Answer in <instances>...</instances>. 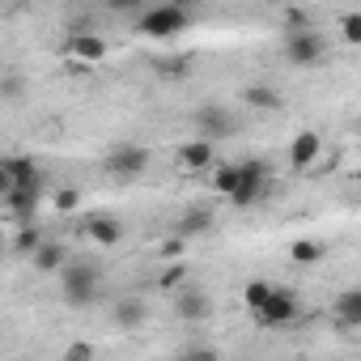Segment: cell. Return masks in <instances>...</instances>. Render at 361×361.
I'll list each match as a JSON object with an SVG mask.
<instances>
[{
  "mask_svg": "<svg viewBox=\"0 0 361 361\" xmlns=\"http://www.w3.org/2000/svg\"><path fill=\"white\" fill-rule=\"evenodd\" d=\"M68 56H77V60H85V64H98V60L106 56V43H102L98 35H77V39H68Z\"/></svg>",
  "mask_w": 361,
  "mask_h": 361,
  "instance_id": "15",
  "label": "cell"
},
{
  "mask_svg": "<svg viewBox=\"0 0 361 361\" xmlns=\"http://www.w3.org/2000/svg\"><path fill=\"white\" fill-rule=\"evenodd\" d=\"M192 123H196V136H204V140H230L234 132H238V119H234V111H226L221 102H204V106H196V115H192Z\"/></svg>",
  "mask_w": 361,
  "mask_h": 361,
  "instance_id": "6",
  "label": "cell"
},
{
  "mask_svg": "<svg viewBox=\"0 0 361 361\" xmlns=\"http://www.w3.org/2000/svg\"><path fill=\"white\" fill-rule=\"evenodd\" d=\"M298 293L293 289H281V285H272L268 293H264V302L259 306H251V314L264 323V327H289L293 319H298Z\"/></svg>",
  "mask_w": 361,
  "mask_h": 361,
  "instance_id": "4",
  "label": "cell"
},
{
  "mask_svg": "<svg viewBox=\"0 0 361 361\" xmlns=\"http://www.w3.org/2000/svg\"><path fill=\"white\" fill-rule=\"evenodd\" d=\"M85 234H90V243H98V247H119V243H123V226H119L115 217H90Z\"/></svg>",
  "mask_w": 361,
  "mask_h": 361,
  "instance_id": "12",
  "label": "cell"
},
{
  "mask_svg": "<svg viewBox=\"0 0 361 361\" xmlns=\"http://www.w3.org/2000/svg\"><path fill=\"white\" fill-rule=\"evenodd\" d=\"M268 196V166L264 161H238V178H234V192H230V204L238 209H251Z\"/></svg>",
  "mask_w": 361,
  "mask_h": 361,
  "instance_id": "5",
  "label": "cell"
},
{
  "mask_svg": "<svg viewBox=\"0 0 361 361\" xmlns=\"http://www.w3.org/2000/svg\"><path fill=\"white\" fill-rule=\"evenodd\" d=\"M39 243H43V238H39V230H35V226H22V230H18V251H22V255H30Z\"/></svg>",
  "mask_w": 361,
  "mask_h": 361,
  "instance_id": "22",
  "label": "cell"
},
{
  "mask_svg": "<svg viewBox=\"0 0 361 361\" xmlns=\"http://www.w3.org/2000/svg\"><path fill=\"white\" fill-rule=\"evenodd\" d=\"M340 22H344V39L357 47V43H361V13H344Z\"/></svg>",
  "mask_w": 361,
  "mask_h": 361,
  "instance_id": "23",
  "label": "cell"
},
{
  "mask_svg": "<svg viewBox=\"0 0 361 361\" xmlns=\"http://www.w3.org/2000/svg\"><path fill=\"white\" fill-rule=\"evenodd\" d=\"M289 255H293L298 264H314V259H323V247H319V243H310V238H302V243H293V247H289Z\"/></svg>",
  "mask_w": 361,
  "mask_h": 361,
  "instance_id": "19",
  "label": "cell"
},
{
  "mask_svg": "<svg viewBox=\"0 0 361 361\" xmlns=\"http://www.w3.org/2000/svg\"><path fill=\"white\" fill-rule=\"evenodd\" d=\"M192 26V13L188 5H178V0H161V5H149L140 18H136V30L145 39H174V35H183Z\"/></svg>",
  "mask_w": 361,
  "mask_h": 361,
  "instance_id": "2",
  "label": "cell"
},
{
  "mask_svg": "<svg viewBox=\"0 0 361 361\" xmlns=\"http://www.w3.org/2000/svg\"><path fill=\"white\" fill-rule=\"evenodd\" d=\"M111 5H115L119 13H132V18H140V13L149 9V0H111Z\"/></svg>",
  "mask_w": 361,
  "mask_h": 361,
  "instance_id": "25",
  "label": "cell"
},
{
  "mask_svg": "<svg viewBox=\"0 0 361 361\" xmlns=\"http://www.w3.org/2000/svg\"><path fill=\"white\" fill-rule=\"evenodd\" d=\"M178 161H183L188 170H204V166H213V140H204V136L188 140L183 149H178Z\"/></svg>",
  "mask_w": 361,
  "mask_h": 361,
  "instance_id": "13",
  "label": "cell"
},
{
  "mask_svg": "<svg viewBox=\"0 0 361 361\" xmlns=\"http://www.w3.org/2000/svg\"><path fill=\"white\" fill-rule=\"evenodd\" d=\"M323 153V140H319V132H298L293 140H289V161L298 166V170H306V166H314V157Z\"/></svg>",
  "mask_w": 361,
  "mask_h": 361,
  "instance_id": "11",
  "label": "cell"
},
{
  "mask_svg": "<svg viewBox=\"0 0 361 361\" xmlns=\"http://www.w3.org/2000/svg\"><path fill=\"white\" fill-rule=\"evenodd\" d=\"M111 319H115L123 331H140V327H145V319H149V306H145L140 298H132V293H128V298H119V302L111 306Z\"/></svg>",
  "mask_w": 361,
  "mask_h": 361,
  "instance_id": "9",
  "label": "cell"
},
{
  "mask_svg": "<svg viewBox=\"0 0 361 361\" xmlns=\"http://www.w3.org/2000/svg\"><path fill=\"white\" fill-rule=\"evenodd\" d=\"M174 314L183 319V323H204L213 314V298L200 285H183V289L174 293Z\"/></svg>",
  "mask_w": 361,
  "mask_h": 361,
  "instance_id": "8",
  "label": "cell"
},
{
  "mask_svg": "<svg viewBox=\"0 0 361 361\" xmlns=\"http://www.w3.org/2000/svg\"><path fill=\"white\" fill-rule=\"evenodd\" d=\"M243 102L255 106V111H281V106H285V94H281L276 85H268V81H251V85L243 90Z\"/></svg>",
  "mask_w": 361,
  "mask_h": 361,
  "instance_id": "10",
  "label": "cell"
},
{
  "mask_svg": "<svg viewBox=\"0 0 361 361\" xmlns=\"http://www.w3.org/2000/svg\"><path fill=\"white\" fill-rule=\"evenodd\" d=\"M9 192H13V170H9V161H0V200Z\"/></svg>",
  "mask_w": 361,
  "mask_h": 361,
  "instance_id": "28",
  "label": "cell"
},
{
  "mask_svg": "<svg viewBox=\"0 0 361 361\" xmlns=\"http://www.w3.org/2000/svg\"><path fill=\"white\" fill-rule=\"evenodd\" d=\"M336 314L344 327H361V289H344L336 302Z\"/></svg>",
  "mask_w": 361,
  "mask_h": 361,
  "instance_id": "16",
  "label": "cell"
},
{
  "mask_svg": "<svg viewBox=\"0 0 361 361\" xmlns=\"http://www.w3.org/2000/svg\"><path fill=\"white\" fill-rule=\"evenodd\" d=\"M77 204H81V196H77V188H60V192H56V209H60V213H73Z\"/></svg>",
  "mask_w": 361,
  "mask_h": 361,
  "instance_id": "24",
  "label": "cell"
},
{
  "mask_svg": "<svg viewBox=\"0 0 361 361\" xmlns=\"http://www.w3.org/2000/svg\"><path fill=\"white\" fill-rule=\"evenodd\" d=\"M90 353H94L90 344H73V348H68V357H90Z\"/></svg>",
  "mask_w": 361,
  "mask_h": 361,
  "instance_id": "29",
  "label": "cell"
},
{
  "mask_svg": "<svg viewBox=\"0 0 361 361\" xmlns=\"http://www.w3.org/2000/svg\"><path fill=\"white\" fill-rule=\"evenodd\" d=\"M234 178H238V166H217V174H213V183H217V192H234Z\"/></svg>",
  "mask_w": 361,
  "mask_h": 361,
  "instance_id": "21",
  "label": "cell"
},
{
  "mask_svg": "<svg viewBox=\"0 0 361 361\" xmlns=\"http://www.w3.org/2000/svg\"><path fill=\"white\" fill-rule=\"evenodd\" d=\"M68 259V251H64V243H39L35 251H30V264L39 268V272H60V264Z\"/></svg>",
  "mask_w": 361,
  "mask_h": 361,
  "instance_id": "14",
  "label": "cell"
},
{
  "mask_svg": "<svg viewBox=\"0 0 361 361\" xmlns=\"http://www.w3.org/2000/svg\"><path fill=\"white\" fill-rule=\"evenodd\" d=\"M102 293V272L98 264H85V259H64L60 264V298L68 306H94Z\"/></svg>",
  "mask_w": 361,
  "mask_h": 361,
  "instance_id": "1",
  "label": "cell"
},
{
  "mask_svg": "<svg viewBox=\"0 0 361 361\" xmlns=\"http://www.w3.org/2000/svg\"><path fill=\"white\" fill-rule=\"evenodd\" d=\"M178 5H183V0H178Z\"/></svg>",
  "mask_w": 361,
  "mask_h": 361,
  "instance_id": "30",
  "label": "cell"
},
{
  "mask_svg": "<svg viewBox=\"0 0 361 361\" xmlns=\"http://www.w3.org/2000/svg\"><path fill=\"white\" fill-rule=\"evenodd\" d=\"M26 90H30V81L22 73H5V77H0V98H5V102H22Z\"/></svg>",
  "mask_w": 361,
  "mask_h": 361,
  "instance_id": "17",
  "label": "cell"
},
{
  "mask_svg": "<svg viewBox=\"0 0 361 361\" xmlns=\"http://www.w3.org/2000/svg\"><path fill=\"white\" fill-rule=\"evenodd\" d=\"M306 26H310L306 9H289V13H285V30H306Z\"/></svg>",
  "mask_w": 361,
  "mask_h": 361,
  "instance_id": "26",
  "label": "cell"
},
{
  "mask_svg": "<svg viewBox=\"0 0 361 361\" xmlns=\"http://www.w3.org/2000/svg\"><path fill=\"white\" fill-rule=\"evenodd\" d=\"M268 289H272V285H268V281H251V285H247V306H259V302H264V293H268Z\"/></svg>",
  "mask_w": 361,
  "mask_h": 361,
  "instance_id": "27",
  "label": "cell"
},
{
  "mask_svg": "<svg viewBox=\"0 0 361 361\" xmlns=\"http://www.w3.org/2000/svg\"><path fill=\"white\" fill-rule=\"evenodd\" d=\"M102 166H106V174H115V178H136V174L149 170V149H145V145H115V149L102 157Z\"/></svg>",
  "mask_w": 361,
  "mask_h": 361,
  "instance_id": "7",
  "label": "cell"
},
{
  "mask_svg": "<svg viewBox=\"0 0 361 361\" xmlns=\"http://www.w3.org/2000/svg\"><path fill=\"white\" fill-rule=\"evenodd\" d=\"M161 77H183V73H192V56H178V60H157L153 64Z\"/></svg>",
  "mask_w": 361,
  "mask_h": 361,
  "instance_id": "20",
  "label": "cell"
},
{
  "mask_svg": "<svg viewBox=\"0 0 361 361\" xmlns=\"http://www.w3.org/2000/svg\"><path fill=\"white\" fill-rule=\"evenodd\" d=\"M285 60H289L293 68H314V64L327 60V39H323L314 26L289 30V39H285Z\"/></svg>",
  "mask_w": 361,
  "mask_h": 361,
  "instance_id": "3",
  "label": "cell"
},
{
  "mask_svg": "<svg viewBox=\"0 0 361 361\" xmlns=\"http://www.w3.org/2000/svg\"><path fill=\"white\" fill-rule=\"evenodd\" d=\"M213 226V213L209 209H192L188 217H183V226H178V230H183V234H204Z\"/></svg>",
  "mask_w": 361,
  "mask_h": 361,
  "instance_id": "18",
  "label": "cell"
}]
</instances>
